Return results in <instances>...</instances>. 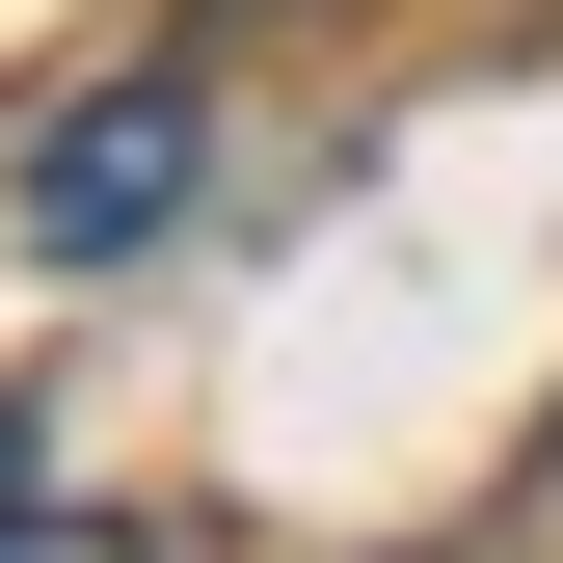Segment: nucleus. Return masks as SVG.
I'll list each match as a JSON object with an SVG mask.
<instances>
[{
    "label": "nucleus",
    "instance_id": "f257e3e1",
    "mask_svg": "<svg viewBox=\"0 0 563 563\" xmlns=\"http://www.w3.org/2000/svg\"><path fill=\"white\" fill-rule=\"evenodd\" d=\"M188 162H216V108H188V81H81V108L27 134V242H54V268L162 242V216H188Z\"/></svg>",
    "mask_w": 563,
    "mask_h": 563
},
{
    "label": "nucleus",
    "instance_id": "f03ea898",
    "mask_svg": "<svg viewBox=\"0 0 563 563\" xmlns=\"http://www.w3.org/2000/svg\"><path fill=\"white\" fill-rule=\"evenodd\" d=\"M0 563H134L108 510H27V430H0Z\"/></svg>",
    "mask_w": 563,
    "mask_h": 563
}]
</instances>
